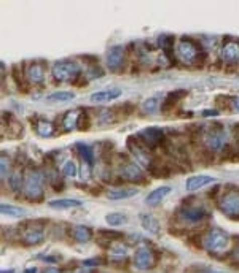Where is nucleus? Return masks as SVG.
Here are the masks:
<instances>
[{
  "label": "nucleus",
  "mask_w": 239,
  "mask_h": 273,
  "mask_svg": "<svg viewBox=\"0 0 239 273\" xmlns=\"http://www.w3.org/2000/svg\"><path fill=\"white\" fill-rule=\"evenodd\" d=\"M105 221L112 227H118V225H125L128 222V216L125 213H110L105 216Z\"/></svg>",
  "instance_id": "32"
},
{
  "label": "nucleus",
  "mask_w": 239,
  "mask_h": 273,
  "mask_svg": "<svg viewBox=\"0 0 239 273\" xmlns=\"http://www.w3.org/2000/svg\"><path fill=\"white\" fill-rule=\"evenodd\" d=\"M45 273H59V271H58L56 268H48V270L45 271Z\"/></svg>",
  "instance_id": "41"
},
{
  "label": "nucleus",
  "mask_w": 239,
  "mask_h": 273,
  "mask_svg": "<svg viewBox=\"0 0 239 273\" xmlns=\"http://www.w3.org/2000/svg\"><path fill=\"white\" fill-rule=\"evenodd\" d=\"M91 127V119H89V115H88V111L83 108V113H81V116H80V121H78V130H88Z\"/></svg>",
  "instance_id": "35"
},
{
  "label": "nucleus",
  "mask_w": 239,
  "mask_h": 273,
  "mask_svg": "<svg viewBox=\"0 0 239 273\" xmlns=\"http://www.w3.org/2000/svg\"><path fill=\"white\" fill-rule=\"evenodd\" d=\"M210 183H217V178L210 176V175H193V176H190L188 180H187L185 189L188 192H195V191L203 189L204 186H207Z\"/></svg>",
  "instance_id": "15"
},
{
  "label": "nucleus",
  "mask_w": 239,
  "mask_h": 273,
  "mask_svg": "<svg viewBox=\"0 0 239 273\" xmlns=\"http://www.w3.org/2000/svg\"><path fill=\"white\" fill-rule=\"evenodd\" d=\"M120 96H122V89L120 88H108V89H102L91 94L89 100L93 103H108V102L116 100Z\"/></svg>",
  "instance_id": "17"
},
{
  "label": "nucleus",
  "mask_w": 239,
  "mask_h": 273,
  "mask_svg": "<svg viewBox=\"0 0 239 273\" xmlns=\"http://www.w3.org/2000/svg\"><path fill=\"white\" fill-rule=\"evenodd\" d=\"M222 61L225 64H237L239 62V43L237 42H226L222 46Z\"/></svg>",
  "instance_id": "18"
},
{
  "label": "nucleus",
  "mask_w": 239,
  "mask_h": 273,
  "mask_svg": "<svg viewBox=\"0 0 239 273\" xmlns=\"http://www.w3.org/2000/svg\"><path fill=\"white\" fill-rule=\"evenodd\" d=\"M43 184H45V173L39 168H31L24 175L23 184V195L29 202H40L43 199Z\"/></svg>",
  "instance_id": "2"
},
{
  "label": "nucleus",
  "mask_w": 239,
  "mask_h": 273,
  "mask_svg": "<svg viewBox=\"0 0 239 273\" xmlns=\"http://www.w3.org/2000/svg\"><path fill=\"white\" fill-rule=\"evenodd\" d=\"M128 149L131 151V154L134 156V159H137L141 164L147 165V167H152L153 165V154H152V149L147 148L139 138L137 137H130L128 138Z\"/></svg>",
  "instance_id": "9"
},
{
  "label": "nucleus",
  "mask_w": 239,
  "mask_h": 273,
  "mask_svg": "<svg viewBox=\"0 0 239 273\" xmlns=\"http://www.w3.org/2000/svg\"><path fill=\"white\" fill-rule=\"evenodd\" d=\"M8 184L13 192H23V184H24V176L20 170H16L8 178Z\"/></svg>",
  "instance_id": "28"
},
{
  "label": "nucleus",
  "mask_w": 239,
  "mask_h": 273,
  "mask_svg": "<svg viewBox=\"0 0 239 273\" xmlns=\"http://www.w3.org/2000/svg\"><path fill=\"white\" fill-rule=\"evenodd\" d=\"M0 164H2V178H5V175L8 173V157H5V154L2 156V161H0Z\"/></svg>",
  "instance_id": "36"
},
{
  "label": "nucleus",
  "mask_w": 239,
  "mask_h": 273,
  "mask_svg": "<svg viewBox=\"0 0 239 273\" xmlns=\"http://www.w3.org/2000/svg\"><path fill=\"white\" fill-rule=\"evenodd\" d=\"M34 130H35V134L39 135V137L48 138V137H53L54 134H56V126H54L51 121L40 119V121H37L35 124H34Z\"/></svg>",
  "instance_id": "23"
},
{
  "label": "nucleus",
  "mask_w": 239,
  "mask_h": 273,
  "mask_svg": "<svg viewBox=\"0 0 239 273\" xmlns=\"http://www.w3.org/2000/svg\"><path fill=\"white\" fill-rule=\"evenodd\" d=\"M75 146H77L78 154L85 159V162H86L89 167H93V164H94V153H93V148L88 146L86 143H77Z\"/></svg>",
  "instance_id": "27"
},
{
  "label": "nucleus",
  "mask_w": 239,
  "mask_h": 273,
  "mask_svg": "<svg viewBox=\"0 0 239 273\" xmlns=\"http://www.w3.org/2000/svg\"><path fill=\"white\" fill-rule=\"evenodd\" d=\"M50 208L54 210H70V208H78L83 203L77 199H58V200H51L50 203Z\"/></svg>",
  "instance_id": "25"
},
{
  "label": "nucleus",
  "mask_w": 239,
  "mask_h": 273,
  "mask_svg": "<svg viewBox=\"0 0 239 273\" xmlns=\"http://www.w3.org/2000/svg\"><path fill=\"white\" fill-rule=\"evenodd\" d=\"M136 194H139L137 187H115V189L107 191V199L108 200H126L131 199Z\"/></svg>",
  "instance_id": "20"
},
{
  "label": "nucleus",
  "mask_w": 239,
  "mask_h": 273,
  "mask_svg": "<svg viewBox=\"0 0 239 273\" xmlns=\"http://www.w3.org/2000/svg\"><path fill=\"white\" fill-rule=\"evenodd\" d=\"M229 243H231L229 233L220 227L210 229L203 237V248L210 254H222L228 251Z\"/></svg>",
  "instance_id": "3"
},
{
  "label": "nucleus",
  "mask_w": 239,
  "mask_h": 273,
  "mask_svg": "<svg viewBox=\"0 0 239 273\" xmlns=\"http://www.w3.org/2000/svg\"><path fill=\"white\" fill-rule=\"evenodd\" d=\"M161 40H163V42H161V48H163V51L166 53V56H168L169 59H172V58H174V54H172L171 51H172L174 37H171V35H164Z\"/></svg>",
  "instance_id": "34"
},
{
  "label": "nucleus",
  "mask_w": 239,
  "mask_h": 273,
  "mask_svg": "<svg viewBox=\"0 0 239 273\" xmlns=\"http://www.w3.org/2000/svg\"><path fill=\"white\" fill-rule=\"evenodd\" d=\"M218 208L223 214L231 219H239V187H228V189L220 195Z\"/></svg>",
  "instance_id": "5"
},
{
  "label": "nucleus",
  "mask_w": 239,
  "mask_h": 273,
  "mask_svg": "<svg viewBox=\"0 0 239 273\" xmlns=\"http://www.w3.org/2000/svg\"><path fill=\"white\" fill-rule=\"evenodd\" d=\"M77 172H78V168H77V164L73 162V161L64 162V165L61 168V173L64 176H69V178H75L77 176Z\"/></svg>",
  "instance_id": "33"
},
{
  "label": "nucleus",
  "mask_w": 239,
  "mask_h": 273,
  "mask_svg": "<svg viewBox=\"0 0 239 273\" xmlns=\"http://www.w3.org/2000/svg\"><path fill=\"white\" fill-rule=\"evenodd\" d=\"M142 111L145 115H155L160 110V99L158 97H150L142 103Z\"/></svg>",
  "instance_id": "30"
},
{
  "label": "nucleus",
  "mask_w": 239,
  "mask_h": 273,
  "mask_svg": "<svg viewBox=\"0 0 239 273\" xmlns=\"http://www.w3.org/2000/svg\"><path fill=\"white\" fill-rule=\"evenodd\" d=\"M24 273H37V267H29V268H26Z\"/></svg>",
  "instance_id": "39"
},
{
  "label": "nucleus",
  "mask_w": 239,
  "mask_h": 273,
  "mask_svg": "<svg viewBox=\"0 0 239 273\" xmlns=\"http://www.w3.org/2000/svg\"><path fill=\"white\" fill-rule=\"evenodd\" d=\"M199 273H222V271H214V270H206V271H199Z\"/></svg>",
  "instance_id": "42"
},
{
  "label": "nucleus",
  "mask_w": 239,
  "mask_h": 273,
  "mask_svg": "<svg viewBox=\"0 0 239 273\" xmlns=\"http://www.w3.org/2000/svg\"><path fill=\"white\" fill-rule=\"evenodd\" d=\"M179 216L183 221L196 224V222H201V221L206 219L207 210H206V206H203V205H190V203H187L185 206H182V208L179 210Z\"/></svg>",
  "instance_id": "13"
},
{
  "label": "nucleus",
  "mask_w": 239,
  "mask_h": 273,
  "mask_svg": "<svg viewBox=\"0 0 239 273\" xmlns=\"http://www.w3.org/2000/svg\"><path fill=\"white\" fill-rule=\"evenodd\" d=\"M53 78L56 83L62 84V83H69V84H80V78L83 72H81V67L78 65L77 61L73 59H62L58 61L53 65L51 69Z\"/></svg>",
  "instance_id": "1"
},
{
  "label": "nucleus",
  "mask_w": 239,
  "mask_h": 273,
  "mask_svg": "<svg viewBox=\"0 0 239 273\" xmlns=\"http://www.w3.org/2000/svg\"><path fill=\"white\" fill-rule=\"evenodd\" d=\"M171 192H172L171 186H160V187H156V189H153L149 195L145 197V203L149 205V206L158 205L160 202L164 200V197H168Z\"/></svg>",
  "instance_id": "19"
},
{
  "label": "nucleus",
  "mask_w": 239,
  "mask_h": 273,
  "mask_svg": "<svg viewBox=\"0 0 239 273\" xmlns=\"http://www.w3.org/2000/svg\"><path fill=\"white\" fill-rule=\"evenodd\" d=\"M133 263L137 270H152L158 260H156V254L149 246H139L134 251Z\"/></svg>",
  "instance_id": "10"
},
{
  "label": "nucleus",
  "mask_w": 239,
  "mask_h": 273,
  "mask_svg": "<svg viewBox=\"0 0 239 273\" xmlns=\"http://www.w3.org/2000/svg\"><path fill=\"white\" fill-rule=\"evenodd\" d=\"M81 113H83V108H73L64 113V116L61 119V126L64 132H72L73 129L78 127V121Z\"/></svg>",
  "instance_id": "16"
},
{
  "label": "nucleus",
  "mask_w": 239,
  "mask_h": 273,
  "mask_svg": "<svg viewBox=\"0 0 239 273\" xmlns=\"http://www.w3.org/2000/svg\"><path fill=\"white\" fill-rule=\"evenodd\" d=\"M20 235L24 246H37L45 240V225L42 221H29L23 225Z\"/></svg>",
  "instance_id": "6"
},
{
  "label": "nucleus",
  "mask_w": 239,
  "mask_h": 273,
  "mask_svg": "<svg viewBox=\"0 0 239 273\" xmlns=\"http://www.w3.org/2000/svg\"><path fill=\"white\" fill-rule=\"evenodd\" d=\"M229 108H233V111L239 113V97H229Z\"/></svg>",
  "instance_id": "37"
},
{
  "label": "nucleus",
  "mask_w": 239,
  "mask_h": 273,
  "mask_svg": "<svg viewBox=\"0 0 239 273\" xmlns=\"http://www.w3.org/2000/svg\"><path fill=\"white\" fill-rule=\"evenodd\" d=\"M137 138L141 140V142L149 148V149H153L158 148V146H163L164 145V140H166V134H164V130L160 129V127H147V129H142L137 132Z\"/></svg>",
  "instance_id": "8"
},
{
  "label": "nucleus",
  "mask_w": 239,
  "mask_h": 273,
  "mask_svg": "<svg viewBox=\"0 0 239 273\" xmlns=\"http://www.w3.org/2000/svg\"><path fill=\"white\" fill-rule=\"evenodd\" d=\"M187 96V92L185 91H182V89H179V91H174V92H171V94H168L166 96V99H164V102H163V105H161V111L163 113H168L169 110H172L174 107L177 105V103Z\"/></svg>",
  "instance_id": "24"
},
{
  "label": "nucleus",
  "mask_w": 239,
  "mask_h": 273,
  "mask_svg": "<svg viewBox=\"0 0 239 273\" xmlns=\"http://www.w3.org/2000/svg\"><path fill=\"white\" fill-rule=\"evenodd\" d=\"M105 62H107V67L110 72L116 73L122 70L126 62V51L123 46H120V45L110 46L105 54Z\"/></svg>",
  "instance_id": "11"
},
{
  "label": "nucleus",
  "mask_w": 239,
  "mask_h": 273,
  "mask_svg": "<svg viewBox=\"0 0 239 273\" xmlns=\"http://www.w3.org/2000/svg\"><path fill=\"white\" fill-rule=\"evenodd\" d=\"M128 254H130V249L125 244H115V246L110 249V259L112 260H122V259H126Z\"/></svg>",
  "instance_id": "31"
},
{
  "label": "nucleus",
  "mask_w": 239,
  "mask_h": 273,
  "mask_svg": "<svg viewBox=\"0 0 239 273\" xmlns=\"http://www.w3.org/2000/svg\"><path fill=\"white\" fill-rule=\"evenodd\" d=\"M120 176L123 178L125 181L130 183H139L144 180V172L142 168L133 161H125L120 165Z\"/></svg>",
  "instance_id": "14"
},
{
  "label": "nucleus",
  "mask_w": 239,
  "mask_h": 273,
  "mask_svg": "<svg viewBox=\"0 0 239 273\" xmlns=\"http://www.w3.org/2000/svg\"><path fill=\"white\" fill-rule=\"evenodd\" d=\"M45 69H47V62L45 61H32L26 65L24 77L31 84H42L45 81Z\"/></svg>",
  "instance_id": "12"
},
{
  "label": "nucleus",
  "mask_w": 239,
  "mask_h": 273,
  "mask_svg": "<svg viewBox=\"0 0 239 273\" xmlns=\"http://www.w3.org/2000/svg\"><path fill=\"white\" fill-rule=\"evenodd\" d=\"M93 230L86 225H73L70 229V237L78 243H88L93 240Z\"/></svg>",
  "instance_id": "22"
},
{
  "label": "nucleus",
  "mask_w": 239,
  "mask_h": 273,
  "mask_svg": "<svg viewBox=\"0 0 239 273\" xmlns=\"http://www.w3.org/2000/svg\"><path fill=\"white\" fill-rule=\"evenodd\" d=\"M176 53L177 58L183 62V64H195L198 62V58H203L204 53H201L199 46H196V43L188 42L185 39H182L177 46H176Z\"/></svg>",
  "instance_id": "7"
},
{
  "label": "nucleus",
  "mask_w": 239,
  "mask_h": 273,
  "mask_svg": "<svg viewBox=\"0 0 239 273\" xmlns=\"http://www.w3.org/2000/svg\"><path fill=\"white\" fill-rule=\"evenodd\" d=\"M141 219V225L144 227V230H147L152 235H158L160 230H161V225H160V221L155 218L152 213H142L139 216Z\"/></svg>",
  "instance_id": "21"
},
{
  "label": "nucleus",
  "mask_w": 239,
  "mask_h": 273,
  "mask_svg": "<svg viewBox=\"0 0 239 273\" xmlns=\"http://www.w3.org/2000/svg\"><path fill=\"white\" fill-rule=\"evenodd\" d=\"M226 140L228 134L223 127V124H218L214 122L210 124L204 132H203V143L209 149V151H220V149H225L226 146Z\"/></svg>",
  "instance_id": "4"
},
{
  "label": "nucleus",
  "mask_w": 239,
  "mask_h": 273,
  "mask_svg": "<svg viewBox=\"0 0 239 273\" xmlns=\"http://www.w3.org/2000/svg\"><path fill=\"white\" fill-rule=\"evenodd\" d=\"M0 211H2L4 216H8V218H15V219H20L26 216V210L21 208V206H16V205H10V203H2L0 205Z\"/></svg>",
  "instance_id": "26"
},
{
  "label": "nucleus",
  "mask_w": 239,
  "mask_h": 273,
  "mask_svg": "<svg viewBox=\"0 0 239 273\" xmlns=\"http://www.w3.org/2000/svg\"><path fill=\"white\" fill-rule=\"evenodd\" d=\"M217 115H218V111H215V110H210V111L207 110L203 113V116H217Z\"/></svg>",
  "instance_id": "38"
},
{
  "label": "nucleus",
  "mask_w": 239,
  "mask_h": 273,
  "mask_svg": "<svg viewBox=\"0 0 239 273\" xmlns=\"http://www.w3.org/2000/svg\"><path fill=\"white\" fill-rule=\"evenodd\" d=\"M75 99V94L72 91H58V92H53L47 97L48 102H59V103H66Z\"/></svg>",
  "instance_id": "29"
},
{
  "label": "nucleus",
  "mask_w": 239,
  "mask_h": 273,
  "mask_svg": "<svg viewBox=\"0 0 239 273\" xmlns=\"http://www.w3.org/2000/svg\"><path fill=\"white\" fill-rule=\"evenodd\" d=\"M70 273H91L89 270H73V271H70Z\"/></svg>",
  "instance_id": "40"
}]
</instances>
